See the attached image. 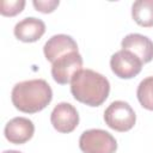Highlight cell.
Returning a JSON list of instances; mask_svg holds the SVG:
<instances>
[{
    "label": "cell",
    "mask_w": 153,
    "mask_h": 153,
    "mask_svg": "<svg viewBox=\"0 0 153 153\" xmlns=\"http://www.w3.org/2000/svg\"><path fill=\"white\" fill-rule=\"evenodd\" d=\"M142 65L139 57L123 49L115 53L110 59L111 71L121 79H131L136 76L141 72Z\"/></svg>",
    "instance_id": "obj_6"
},
{
    "label": "cell",
    "mask_w": 153,
    "mask_h": 153,
    "mask_svg": "<svg viewBox=\"0 0 153 153\" xmlns=\"http://www.w3.org/2000/svg\"><path fill=\"white\" fill-rule=\"evenodd\" d=\"M71 92L78 102L88 106H99L109 96L110 84L100 73L81 69L71 81Z\"/></svg>",
    "instance_id": "obj_1"
},
{
    "label": "cell",
    "mask_w": 153,
    "mask_h": 153,
    "mask_svg": "<svg viewBox=\"0 0 153 153\" xmlns=\"http://www.w3.org/2000/svg\"><path fill=\"white\" fill-rule=\"evenodd\" d=\"M79 147L84 153H115L117 142L103 129H88L80 135Z\"/></svg>",
    "instance_id": "obj_4"
},
{
    "label": "cell",
    "mask_w": 153,
    "mask_h": 153,
    "mask_svg": "<svg viewBox=\"0 0 153 153\" xmlns=\"http://www.w3.org/2000/svg\"><path fill=\"white\" fill-rule=\"evenodd\" d=\"M131 17L143 27L153 26V0H137L131 6Z\"/></svg>",
    "instance_id": "obj_12"
},
{
    "label": "cell",
    "mask_w": 153,
    "mask_h": 153,
    "mask_svg": "<svg viewBox=\"0 0 153 153\" xmlns=\"http://www.w3.org/2000/svg\"><path fill=\"white\" fill-rule=\"evenodd\" d=\"M33 6L37 11L42 12V13H50L53 12L57 6H59V0H49V1H41V0H35Z\"/></svg>",
    "instance_id": "obj_15"
},
{
    "label": "cell",
    "mask_w": 153,
    "mask_h": 153,
    "mask_svg": "<svg viewBox=\"0 0 153 153\" xmlns=\"http://www.w3.org/2000/svg\"><path fill=\"white\" fill-rule=\"evenodd\" d=\"M50 122L59 133H71L79 124V114L72 104L62 102L51 111Z\"/></svg>",
    "instance_id": "obj_7"
},
{
    "label": "cell",
    "mask_w": 153,
    "mask_h": 153,
    "mask_svg": "<svg viewBox=\"0 0 153 153\" xmlns=\"http://www.w3.org/2000/svg\"><path fill=\"white\" fill-rule=\"evenodd\" d=\"M5 137L14 145H22L29 141L33 133L35 126L32 121L25 117H14L7 122L5 126Z\"/></svg>",
    "instance_id": "obj_9"
},
{
    "label": "cell",
    "mask_w": 153,
    "mask_h": 153,
    "mask_svg": "<svg viewBox=\"0 0 153 153\" xmlns=\"http://www.w3.org/2000/svg\"><path fill=\"white\" fill-rule=\"evenodd\" d=\"M122 49L130 51L141 60L142 63H148L153 60V42L143 35L129 33L121 42Z\"/></svg>",
    "instance_id": "obj_8"
},
{
    "label": "cell",
    "mask_w": 153,
    "mask_h": 153,
    "mask_svg": "<svg viewBox=\"0 0 153 153\" xmlns=\"http://www.w3.org/2000/svg\"><path fill=\"white\" fill-rule=\"evenodd\" d=\"M2 153H22L19 151H13V149H10V151H4Z\"/></svg>",
    "instance_id": "obj_16"
},
{
    "label": "cell",
    "mask_w": 153,
    "mask_h": 153,
    "mask_svg": "<svg viewBox=\"0 0 153 153\" xmlns=\"http://www.w3.org/2000/svg\"><path fill=\"white\" fill-rule=\"evenodd\" d=\"M104 121L109 128L116 131H128L134 127L136 115L127 102L115 100L105 109Z\"/></svg>",
    "instance_id": "obj_3"
},
{
    "label": "cell",
    "mask_w": 153,
    "mask_h": 153,
    "mask_svg": "<svg viewBox=\"0 0 153 153\" xmlns=\"http://www.w3.org/2000/svg\"><path fill=\"white\" fill-rule=\"evenodd\" d=\"M136 96L145 109L153 111V76H147L139 84Z\"/></svg>",
    "instance_id": "obj_13"
},
{
    "label": "cell",
    "mask_w": 153,
    "mask_h": 153,
    "mask_svg": "<svg viewBox=\"0 0 153 153\" xmlns=\"http://www.w3.org/2000/svg\"><path fill=\"white\" fill-rule=\"evenodd\" d=\"M11 99L16 109L25 114H35L43 110L53 99V91L43 79H32L14 85Z\"/></svg>",
    "instance_id": "obj_2"
},
{
    "label": "cell",
    "mask_w": 153,
    "mask_h": 153,
    "mask_svg": "<svg viewBox=\"0 0 153 153\" xmlns=\"http://www.w3.org/2000/svg\"><path fill=\"white\" fill-rule=\"evenodd\" d=\"M82 67V57L78 51L68 53L61 57H59L51 66V75L53 79L60 84L66 85L72 81L73 76L81 71Z\"/></svg>",
    "instance_id": "obj_5"
},
{
    "label": "cell",
    "mask_w": 153,
    "mask_h": 153,
    "mask_svg": "<svg viewBox=\"0 0 153 153\" xmlns=\"http://www.w3.org/2000/svg\"><path fill=\"white\" fill-rule=\"evenodd\" d=\"M43 51L45 59L54 63L59 57L72 51H78V44L71 36L60 33L48 39V42L44 44Z\"/></svg>",
    "instance_id": "obj_10"
},
{
    "label": "cell",
    "mask_w": 153,
    "mask_h": 153,
    "mask_svg": "<svg viewBox=\"0 0 153 153\" xmlns=\"http://www.w3.org/2000/svg\"><path fill=\"white\" fill-rule=\"evenodd\" d=\"M24 6H25L24 0H14V1L4 0V1H1L0 13L6 17H13V16H17L18 13H20L23 11Z\"/></svg>",
    "instance_id": "obj_14"
},
{
    "label": "cell",
    "mask_w": 153,
    "mask_h": 153,
    "mask_svg": "<svg viewBox=\"0 0 153 153\" xmlns=\"http://www.w3.org/2000/svg\"><path fill=\"white\" fill-rule=\"evenodd\" d=\"M14 36L25 43L38 41L45 32V24L35 17H27L20 20L14 26Z\"/></svg>",
    "instance_id": "obj_11"
}]
</instances>
